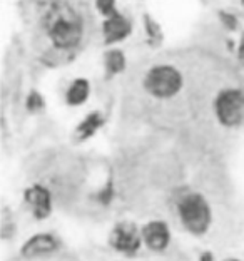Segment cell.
<instances>
[{"instance_id":"6da1fadb","label":"cell","mask_w":244,"mask_h":261,"mask_svg":"<svg viewBox=\"0 0 244 261\" xmlns=\"http://www.w3.org/2000/svg\"><path fill=\"white\" fill-rule=\"evenodd\" d=\"M44 27L52 45L59 50L75 49L84 37V20L72 5L57 2L45 14Z\"/></svg>"},{"instance_id":"7a4b0ae2","label":"cell","mask_w":244,"mask_h":261,"mask_svg":"<svg viewBox=\"0 0 244 261\" xmlns=\"http://www.w3.org/2000/svg\"><path fill=\"white\" fill-rule=\"evenodd\" d=\"M181 70L169 64L154 65L144 75V89L156 99H171L182 89Z\"/></svg>"},{"instance_id":"3957f363","label":"cell","mask_w":244,"mask_h":261,"mask_svg":"<svg viewBox=\"0 0 244 261\" xmlns=\"http://www.w3.org/2000/svg\"><path fill=\"white\" fill-rule=\"evenodd\" d=\"M179 216L187 231L194 234H204L211 224L209 204L201 194H187L179 204Z\"/></svg>"},{"instance_id":"277c9868","label":"cell","mask_w":244,"mask_h":261,"mask_svg":"<svg viewBox=\"0 0 244 261\" xmlns=\"http://www.w3.org/2000/svg\"><path fill=\"white\" fill-rule=\"evenodd\" d=\"M214 112L223 126H241L244 122V94L239 89H224L214 100Z\"/></svg>"},{"instance_id":"5b68a950","label":"cell","mask_w":244,"mask_h":261,"mask_svg":"<svg viewBox=\"0 0 244 261\" xmlns=\"http://www.w3.org/2000/svg\"><path fill=\"white\" fill-rule=\"evenodd\" d=\"M130 31H132V23L121 12L105 17L102 22V37L104 42L109 45L126 40L130 35Z\"/></svg>"},{"instance_id":"8992f818","label":"cell","mask_w":244,"mask_h":261,"mask_svg":"<svg viewBox=\"0 0 244 261\" xmlns=\"http://www.w3.org/2000/svg\"><path fill=\"white\" fill-rule=\"evenodd\" d=\"M142 234L138 233V228L132 223H121L112 231L111 243L117 251L132 254L139 250Z\"/></svg>"},{"instance_id":"52a82bcc","label":"cell","mask_w":244,"mask_h":261,"mask_svg":"<svg viewBox=\"0 0 244 261\" xmlns=\"http://www.w3.org/2000/svg\"><path fill=\"white\" fill-rule=\"evenodd\" d=\"M57 250V240L52 234H35L22 246V256L23 258H37L49 254Z\"/></svg>"},{"instance_id":"ba28073f","label":"cell","mask_w":244,"mask_h":261,"mask_svg":"<svg viewBox=\"0 0 244 261\" xmlns=\"http://www.w3.org/2000/svg\"><path fill=\"white\" fill-rule=\"evenodd\" d=\"M142 240L154 251H162L169 245V229L164 223L152 221L142 229Z\"/></svg>"},{"instance_id":"9c48e42d","label":"cell","mask_w":244,"mask_h":261,"mask_svg":"<svg viewBox=\"0 0 244 261\" xmlns=\"http://www.w3.org/2000/svg\"><path fill=\"white\" fill-rule=\"evenodd\" d=\"M25 203L31 206L35 218L42 219L50 213V194L42 186H32L25 191Z\"/></svg>"},{"instance_id":"30bf717a","label":"cell","mask_w":244,"mask_h":261,"mask_svg":"<svg viewBox=\"0 0 244 261\" xmlns=\"http://www.w3.org/2000/svg\"><path fill=\"white\" fill-rule=\"evenodd\" d=\"M89 94H91V86L86 79H75L72 84L69 86L67 92H65V100L70 106H80L84 104Z\"/></svg>"},{"instance_id":"8fae6325","label":"cell","mask_w":244,"mask_h":261,"mask_svg":"<svg viewBox=\"0 0 244 261\" xmlns=\"http://www.w3.org/2000/svg\"><path fill=\"white\" fill-rule=\"evenodd\" d=\"M104 65H105V72L109 75H116L119 72H122L126 69V56L122 50L119 49H111L104 56Z\"/></svg>"},{"instance_id":"7c38bea8","label":"cell","mask_w":244,"mask_h":261,"mask_svg":"<svg viewBox=\"0 0 244 261\" xmlns=\"http://www.w3.org/2000/svg\"><path fill=\"white\" fill-rule=\"evenodd\" d=\"M100 124H102V116H100V112H91V114L77 126V138L79 139L91 138V136L100 127Z\"/></svg>"},{"instance_id":"4fadbf2b","label":"cell","mask_w":244,"mask_h":261,"mask_svg":"<svg viewBox=\"0 0 244 261\" xmlns=\"http://www.w3.org/2000/svg\"><path fill=\"white\" fill-rule=\"evenodd\" d=\"M144 32L147 44L151 47H157L162 42V29L151 15H144Z\"/></svg>"},{"instance_id":"5bb4252c","label":"cell","mask_w":244,"mask_h":261,"mask_svg":"<svg viewBox=\"0 0 244 261\" xmlns=\"http://www.w3.org/2000/svg\"><path fill=\"white\" fill-rule=\"evenodd\" d=\"M96 7L99 10V14L104 15V19L117 12L116 10V0H96Z\"/></svg>"},{"instance_id":"9a60e30c","label":"cell","mask_w":244,"mask_h":261,"mask_svg":"<svg viewBox=\"0 0 244 261\" xmlns=\"http://www.w3.org/2000/svg\"><path fill=\"white\" fill-rule=\"evenodd\" d=\"M27 108L32 109V111L42 108V96H39L37 92H32L27 99Z\"/></svg>"},{"instance_id":"2e32d148","label":"cell","mask_w":244,"mask_h":261,"mask_svg":"<svg viewBox=\"0 0 244 261\" xmlns=\"http://www.w3.org/2000/svg\"><path fill=\"white\" fill-rule=\"evenodd\" d=\"M221 19H223V22H224V25L229 29V31H233V29H236L237 27V20H236V17L233 15V14H221Z\"/></svg>"},{"instance_id":"e0dca14e","label":"cell","mask_w":244,"mask_h":261,"mask_svg":"<svg viewBox=\"0 0 244 261\" xmlns=\"http://www.w3.org/2000/svg\"><path fill=\"white\" fill-rule=\"evenodd\" d=\"M237 52H239V57H244V34L241 35V42H239V49H237Z\"/></svg>"},{"instance_id":"ac0fdd59","label":"cell","mask_w":244,"mask_h":261,"mask_svg":"<svg viewBox=\"0 0 244 261\" xmlns=\"http://www.w3.org/2000/svg\"><path fill=\"white\" fill-rule=\"evenodd\" d=\"M241 2H242V5H244V0H241Z\"/></svg>"}]
</instances>
